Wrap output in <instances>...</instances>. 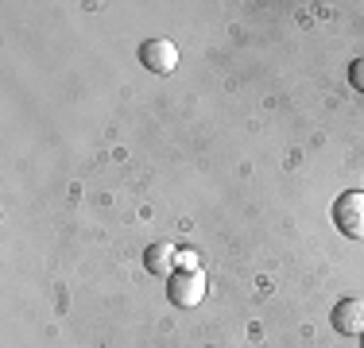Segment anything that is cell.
<instances>
[{
  "label": "cell",
  "mask_w": 364,
  "mask_h": 348,
  "mask_svg": "<svg viewBox=\"0 0 364 348\" xmlns=\"http://www.w3.org/2000/svg\"><path fill=\"white\" fill-rule=\"evenodd\" d=\"M333 329L345 337H364V298H341L333 306Z\"/></svg>",
  "instance_id": "cell-4"
},
{
  "label": "cell",
  "mask_w": 364,
  "mask_h": 348,
  "mask_svg": "<svg viewBox=\"0 0 364 348\" xmlns=\"http://www.w3.org/2000/svg\"><path fill=\"white\" fill-rule=\"evenodd\" d=\"M360 348H364V337H360Z\"/></svg>",
  "instance_id": "cell-8"
},
{
  "label": "cell",
  "mask_w": 364,
  "mask_h": 348,
  "mask_svg": "<svg viewBox=\"0 0 364 348\" xmlns=\"http://www.w3.org/2000/svg\"><path fill=\"white\" fill-rule=\"evenodd\" d=\"M349 82H353V89L364 93V55L360 58H353V66H349Z\"/></svg>",
  "instance_id": "cell-7"
},
{
  "label": "cell",
  "mask_w": 364,
  "mask_h": 348,
  "mask_svg": "<svg viewBox=\"0 0 364 348\" xmlns=\"http://www.w3.org/2000/svg\"><path fill=\"white\" fill-rule=\"evenodd\" d=\"M144 267L151 275L171 278V275L178 271V248H175V244H151V248L144 251Z\"/></svg>",
  "instance_id": "cell-5"
},
{
  "label": "cell",
  "mask_w": 364,
  "mask_h": 348,
  "mask_svg": "<svg viewBox=\"0 0 364 348\" xmlns=\"http://www.w3.org/2000/svg\"><path fill=\"white\" fill-rule=\"evenodd\" d=\"M140 62L151 70V74H171L178 66V47L175 39H147L140 47Z\"/></svg>",
  "instance_id": "cell-3"
},
{
  "label": "cell",
  "mask_w": 364,
  "mask_h": 348,
  "mask_svg": "<svg viewBox=\"0 0 364 348\" xmlns=\"http://www.w3.org/2000/svg\"><path fill=\"white\" fill-rule=\"evenodd\" d=\"M178 271H202V267H198V251L194 248H178Z\"/></svg>",
  "instance_id": "cell-6"
},
{
  "label": "cell",
  "mask_w": 364,
  "mask_h": 348,
  "mask_svg": "<svg viewBox=\"0 0 364 348\" xmlns=\"http://www.w3.org/2000/svg\"><path fill=\"white\" fill-rule=\"evenodd\" d=\"M333 224L341 236L364 240V190H345L333 197Z\"/></svg>",
  "instance_id": "cell-1"
},
{
  "label": "cell",
  "mask_w": 364,
  "mask_h": 348,
  "mask_svg": "<svg viewBox=\"0 0 364 348\" xmlns=\"http://www.w3.org/2000/svg\"><path fill=\"white\" fill-rule=\"evenodd\" d=\"M167 298L178 310H194L205 298V275L202 271H175L167 278Z\"/></svg>",
  "instance_id": "cell-2"
}]
</instances>
